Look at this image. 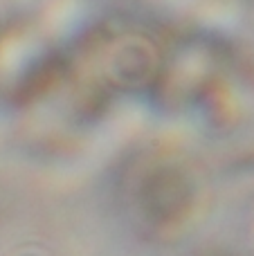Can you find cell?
<instances>
[{"mask_svg": "<svg viewBox=\"0 0 254 256\" xmlns=\"http://www.w3.org/2000/svg\"><path fill=\"white\" fill-rule=\"evenodd\" d=\"M166 32L133 18H110L56 52L54 70L36 104L63 99L76 120H94L122 99L146 102L160 68Z\"/></svg>", "mask_w": 254, "mask_h": 256, "instance_id": "6da1fadb", "label": "cell"}]
</instances>
